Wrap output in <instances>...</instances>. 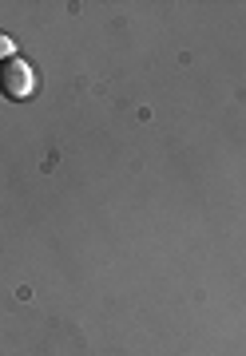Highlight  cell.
<instances>
[{
  "label": "cell",
  "mask_w": 246,
  "mask_h": 356,
  "mask_svg": "<svg viewBox=\"0 0 246 356\" xmlns=\"http://www.w3.org/2000/svg\"><path fill=\"white\" fill-rule=\"evenodd\" d=\"M13 51H16V40L8 36V32H0V64H4V60H13Z\"/></svg>",
  "instance_id": "cell-2"
},
{
  "label": "cell",
  "mask_w": 246,
  "mask_h": 356,
  "mask_svg": "<svg viewBox=\"0 0 246 356\" xmlns=\"http://www.w3.org/2000/svg\"><path fill=\"white\" fill-rule=\"evenodd\" d=\"M36 88H40V79H36V67L28 64V60H4L0 64V95L8 103H24V99H32L36 95Z\"/></svg>",
  "instance_id": "cell-1"
}]
</instances>
